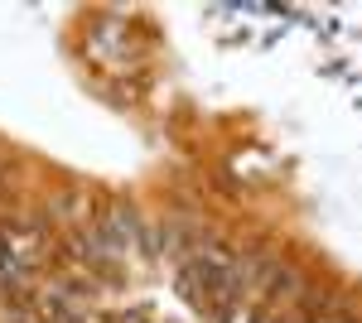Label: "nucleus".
<instances>
[{"label":"nucleus","instance_id":"obj_2","mask_svg":"<svg viewBox=\"0 0 362 323\" xmlns=\"http://www.w3.org/2000/svg\"><path fill=\"white\" fill-rule=\"evenodd\" d=\"M25 280V266H20V256L10 251V242L0 237V285H20Z\"/></svg>","mask_w":362,"mask_h":323},{"label":"nucleus","instance_id":"obj_1","mask_svg":"<svg viewBox=\"0 0 362 323\" xmlns=\"http://www.w3.org/2000/svg\"><path fill=\"white\" fill-rule=\"evenodd\" d=\"M271 285H276V290H271L276 299H300V295H305V275H300V270H285V266H280Z\"/></svg>","mask_w":362,"mask_h":323}]
</instances>
